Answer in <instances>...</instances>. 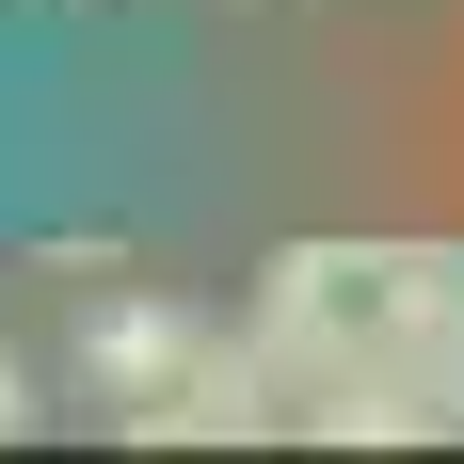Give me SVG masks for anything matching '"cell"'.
Instances as JSON below:
<instances>
[{
  "label": "cell",
  "mask_w": 464,
  "mask_h": 464,
  "mask_svg": "<svg viewBox=\"0 0 464 464\" xmlns=\"http://www.w3.org/2000/svg\"><path fill=\"white\" fill-rule=\"evenodd\" d=\"M256 336L288 384H432L464 417V240H288Z\"/></svg>",
  "instance_id": "6da1fadb"
},
{
  "label": "cell",
  "mask_w": 464,
  "mask_h": 464,
  "mask_svg": "<svg viewBox=\"0 0 464 464\" xmlns=\"http://www.w3.org/2000/svg\"><path fill=\"white\" fill-rule=\"evenodd\" d=\"M192 369H225V336L192 321V304H96V321H81V384H96V401H129V417H144V401H177Z\"/></svg>",
  "instance_id": "7a4b0ae2"
},
{
  "label": "cell",
  "mask_w": 464,
  "mask_h": 464,
  "mask_svg": "<svg viewBox=\"0 0 464 464\" xmlns=\"http://www.w3.org/2000/svg\"><path fill=\"white\" fill-rule=\"evenodd\" d=\"M16 417H33V401H16V353H0V432H16Z\"/></svg>",
  "instance_id": "3957f363"
}]
</instances>
